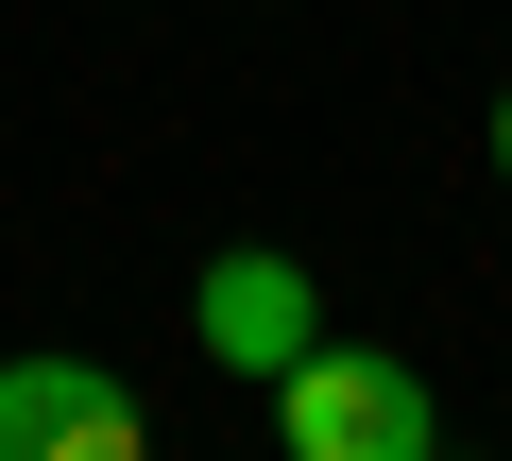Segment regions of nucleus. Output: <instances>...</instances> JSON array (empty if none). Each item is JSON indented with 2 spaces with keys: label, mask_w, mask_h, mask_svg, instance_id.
I'll return each mask as SVG.
<instances>
[{
  "label": "nucleus",
  "mask_w": 512,
  "mask_h": 461,
  "mask_svg": "<svg viewBox=\"0 0 512 461\" xmlns=\"http://www.w3.org/2000/svg\"><path fill=\"white\" fill-rule=\"evenodd\" d=\"M274 444L291 461H427L444 444V393L410 359H376V342H308L274 376Z\"/></svg>",
  "instance_id": "1"
},
{
  "label": "nucleus",
  "mask_w": 512,
  "mask_h": 461,
  "mask_svg": "<svg viewBox=\"0 0 512 461\" xmlns=\"http://www.w3.org/2000/svg\"><path fill=\"white\" fill-rule=\"evenodd\" d=\"M188 342H205L222 376H291V359L325 342V308H308V257H274V240H222V257L188 274Z\"/></svg>",
  "instance_id": "2"
},
{
  "label": "nucleus",
  "mask_w": 512,
  "mask_h": 461,
  "mask_svg": "<svg viewBox=\"0 0 512 461\" xmlns=\"http://www.w3.org/2000/svg\"><path fill=\"white\" fill-rule=\"evenodd\" d=\"M137 393L103 359H0V461H137Z\"/></svg>",
  "instance_id": "3"
},
{
  "label": "nucleus",
  "mask_w": 512,
  "mask_h": 461,
  "mask_svg": "<svg viewBox=\"0 0 512 461\" xmlns=\"http://www.w3.org/2000/svg\"><path fill=\"white\" fill-rule=\"evenodd\" d=\"M495 171H512V86H495Z\"/></svg>",
  "instance_id": "4"
}]
</instances>
